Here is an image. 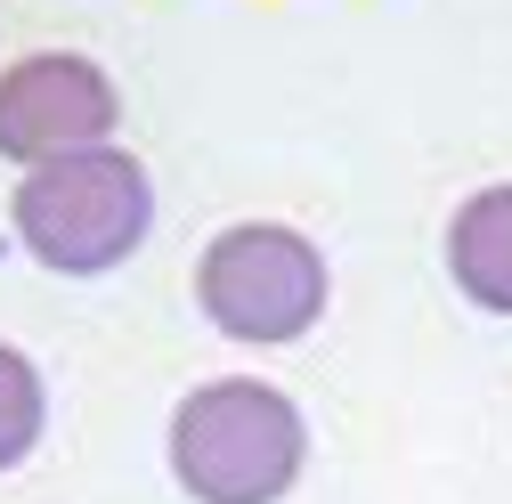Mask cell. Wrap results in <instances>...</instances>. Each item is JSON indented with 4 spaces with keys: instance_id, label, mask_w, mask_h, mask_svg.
<instances>
[{
    "instance_id": "cell-4",
    "label": "cell",
    "mask_w": 512,
    "mask_h": 504,
    "mask_svg": "<svg viewBox=\"0 0 512 504\" xmlns=\"http://www.w3.org/2000/svg\"><path fill=\"white\" fill-rule=\"evenodd\" d=\"M122 90L82 49H25L0 66V163H57L82 147H114Z\"/></svg>"
},
{
    "instance_id": "cell-2",
    "label": "cell",
    "mask_w": 512,
    "mask_h": 504,
    "mask_svg": "<svg viewBox=\"0 0 512 504\" xmlns=\"http://www.w3.org/2000/svg\"><path fill=\"white\" fill-rule=\"evenodd\" d=\"M9 228L49 277H114L155 236V171L131 147H82L17 171Z\"/></svg>"
},
{
    "instance_id": "cell-1",
    "label": "cell",
    "mask_w": 512,
    "mask_h": 504,
    "mask_svg": "<svg viewBox=\"0 0 512 504\" xmlns=\"http://www.w3.org/2000/svg\"><path fill=\"white\" fill-rule=\"evenodd\" d=\"M163 456L187 504H285L309 472V415L269 374H212L171 407Z\"/></svg>"
},
{
    "instance_id": "cell-6",
    "label": "cell",
    "mask_w": 512,
    "mask_h": 504,
    "mask_svg": "<svg viewBox=\"0 0 512 504\" xmlns=\"http://www.w3.org/2000/svg\"><path fill=\"white\" fill-rule=\"evenodd\" d=\"M41 431H49V383H41L33 350L0 342V472H17L41 448Z\"/></svg>"
},
{
    "instance_id": "cell-3",
    "label": "cell",
    "mask_w": 512,
    "mask_h": 504,
    "mask_svg": "<svg viewBox=\"0 0 512 504\" xmlns=\"http://www.w3.org/2000/svg\"><path fill=\"white\" fill-rule=\"evenodd\" d=\"M196 309L220 342L244 350H293L334 309V261L293 220H228L196 252Z\"/></svg>"
},
{
    "instance_id": "cell-5",
    "label": "cell",
    "mask_w": 512,
    "mask_h": 504,
    "mask_svg": "<svg viewBox=\"0 0 512 504\" xmlns=\"http://www.w3.org/2000/svg\"><path fill=\"white\" fill-rule=\"evenodd\" d=\"M439 252H447V277H456V293L472 309L512 318V179L472 187V196L447 212Z\"/></svg>"
}]
</instances>
